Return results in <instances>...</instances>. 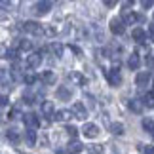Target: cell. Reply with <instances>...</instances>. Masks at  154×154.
Listing matches in <instances>:
<instances>
[{"label": "cell", "mask_w": 154, "mask_h": 154, "mask_svg": "<svg viewBox=\"0 0 154 154\" xmlns=\"http://www.w3.org/2000/svg\"><path fill=\"white\" fill-rule=\"evenodd\" d=\"M25 141L29 146H34L36 145V131H34V128H29L25 131Z\"/></svg>", "instance_id": "7c38bea8"}, {"label": "cell", "mask_w": 154, "mask_h": 154, "mask_svg": "<svg viewBox=\"0 0 154 154\" xmlns=\"http://www.w3.org/2000/svg\"><path fill=\"white\" fill-rule=\"evenodd\" d=\"M6 55H8V48L0 44V57H6Z\"/></svg>", "instance_id": "e575fe53"}, {"label": "cell", "mask_w": 154, "mask_h": 154, "mask_svg": "<svg viewBox=\"0 0 154 154\" xmlns=\"http://www.w3.org/2000/svg\"><path fill=\"white\" fill-rule=\"evenodd\" d=\"M152 4H154V2H152V0H141V6H143V8H145V10H149V8H150V6H152Z\"/></svg>", "instance_id": "836d02e7"}, {"label": "cell", "mask_w": 154, "mask_h": 154, "mask_svg": "<svg viewBox=\"0 0 154 154\" xmlns=\"http://www.w3.org/2000/svg\"><path fill=\"white\" fill-rule=\"evenodd\" d=\"M17 116H21V112H19V109H17V106H14V109L10 110V114H8V118H10V120H15Z\"/></svg>", "instance_id": "83f0119b"}, {"label": "cell", "mask_w": 154, "mask_h": 154, "mask_svg": "<svg viewBox=\"0 0 154 154\" xmlns=\"http://www.w3.org/2000/svg\"><path fill=\"white\" fill-rule=\"evenodd\" d=\"M82 149H84V145H82L80 141H76V139H74V141H70V143H69L67 152H69V154H80Z\"/></svg>", "instance_id": "8fae6325"}, {"label": "cell", "mask_w": 154, "mask_h": 154, "mask_svg": "<svg viewBox=\"0 0 154 154\" xmlns=\"http://www.w3.org/2000/svg\"><path fill=\"white\" fill-rule=\"evenodd\" d=\"M149 34H150V38L154 40V25H150V27H149Z\"/></svg>", "instance_id": "f35d334b"}, {"label": "cell", "mask_w": 154, "mask_h": 154, "mask_svg": "<svg viewBox=\"0 0 154 154\" xmlns=\"http://www.w3.org/2000/svg\"><path fill=\"white\" fill-rule=\"evenodd\" d=\"M122 21L126 23V25H131V23H135V21H143V17L133 14V11H124V19Z\"/></svg>", "instance_id": "30bf717a"}, {"label": "cell", "mask_w": 154, "mask_h": 154, "mask_svg": "<svg viewBox=\"0 0 154 154\" xmlns=\"http://www.w3.org/2000/svg\"><path fill=\"white\" fill-rule=\"evenodd\" d=\"M55 57H61L63 55V44H59V42H53V44H50V48H48Z\"/></svg>", "instance_id": "9a60e30c"}, {"label": "cell", "mask_w": 154, "mask_h": 154, "mask_svg": "<svg viewBox=\"0 0 154 154\" xmlns=\"http://www.w3.org/2000/svg\"><path fill=\"white\" fill-rule=\"evenodd\" d=\"M17 46H19L21 51H29V50L32 48V44L29 42V40H19V44H17Z\"/></svg>", "instance_id": "484cf974"}, {"label": "cell", "mask_w": 154, "mask_h": 154, "mask_svg": "<svg viewBox=\"0 0 154 154\" xmlns=\"http://www.w3.org/2000/svg\"><path fill=\"white\" fill-rule=\"evenodd\" d=\"M65 131H67V133L70 135V137L74 139V137H76V133H78V129H76L74 126H67V128H65Z\"/></svg>", "instance_id": "f546056e"}, {"label": "cell", "mask_w": 154, "mask_h": 154, "mask_svg": "<svg viewBox=\"0 0 154 154\" xmlns=\"http://www.w3.org/2000/svg\"><path fill=\"white\" fill-rule=\"evenodd\" d=\"M55 95H57L59 99H61V101H70V90H67V88H65V86L57 88Z\"/></svg>", "instance_id": "4fadbf2b"}, {"label": "cell", "mask_w": 154, "mask_h": 154, "mask_svg": "<svg viewBox=\"0 0 154 154\" xmlns=\"http://www.w3.org/2000/svg\"><path fill=\"white\" fill-rule=\"evenodd\" d=\"M6 82H10V76L4 69H0V84H6Z\"/></svg>", "instance_id": "f1b7e54d"}, {"label": "cell", "mask_w": 154, "mask_h": 154, "mask_svg": "<svg viewBox=\"0 0 154 154\" xmlns=\"http://www.w3.org/2000/svg\"><path fill=\"white\" fill-rule=\"evenodd\" d=\"M70 50H72V51H74V53H76V55H78V57L82 55V50L78 48V46H70Z\"/></svg>", "instance_id": "8d00e7d4"}, {"label": "cell", "mask_w": 154, "mask_h": 154, "mask_svg": "<svg viewBox=\"0 0 154 154\" xmlns=\"http://www.w3.org/2000/svg\"><path fill=\"white\" fill-rule=\"evenodd\" d=\"M139 53H131L129 55V59H128V65H129V69L131 70H135V69H139Z\"/></svg>", "instance_id": "2e32d148"}, {"label": "cell", "mask_w": 154, "mask_h": 154, "mask_svg": "<svg viewBox=\"0 0 154 154\" xmlns=\"http://www.w3.org/2000/svg\"><path fill=\"white\" fill-rule=\"evenodd\" d=\"M23 80H25V84L31 86V84H34V82H36V76H34V74H27V76H23Z\"/></svg>", "instance_id": "4dcf8cb0"}, {"label": "cell", "mask_w": 154, "mask_h": 154, "mask_svg": "<svg viewBox=\"0 0 154 154\" xmlns=\"http://www.w3.org/2000/svg\"><path fill=\"white\" fill-rule=\"evenodd\" d=\"M129 109H131L133 112H141V110H143V101H139V99H131V101H129Z\"/></svg>", "instance_id": "ffe728a7"}, {"label": "cell", "mask_w": 154, "mask_h": 154, "mask_svg": "<svg viewBox=\"0 0 154 154\" xmlns=\"http://www.w3.org/2000/svg\"><path fill=\"white\" fill-rule=\"evenodd\" d=\"M42 82L46 86H51V84H55V74L51 72V70H46V72L42 74Z\"/></svg>", "instance_id": "e0dca14e"}, {"label": "cell", "mask_w": 154, "mask_h": 154, "mask_svg": "<svg viewBox=\"0 0 154 154\" xmlns=\"http://www.w3.org/2000/svg\"><path fill=\"white\" fill-rule=\"evenodd\" d=\"M145 36H146V32L143 31V29H133V31H131V38L137 40V42H143Z\"/></svg>", "instance_id": "ac0fdd59"}, {"label": "cell", "mask_w": 154, "mask_h": 154, "mask_svg": "<svg viewBox=\"0 0 154 154\" xmlns=\"http://www.w3.org/2000/svg\"><path fill=\"white\" fill-rule=\"evenodd\" d=\"M146 63H149V67H154V55H150V57H149V61H146Z\"/></svg>", "instance_id": "ab89813d"}, {"label": "cell", "mask_w": 154, "mask_h": 154, "mask_svg": "<svg viewBox=\"0 0 154 154\" xmlns=\"http://www.w3.org/2000/svg\"><path fill=\"white\" fill-rule=\"evenodd\" d=\"M152 84H154V78H152Z\"/></svg>", "instance_id": "60d3db41"}, {"label": "cell", "mask_w": 154, "mask_h": 154, "mask_svg": "<svg viewBox=\"0 0 154 154\" xmlns=\"http://www.w3.org/2000/svg\"><path fill=\"white\" fill-rule=\"evenodd\" d=\"M23 122H25L27 128H38V126H40V120H38V116L34 114V112H29V114H25V116H23Z\"/></svg>", "instance_id": "52a82bcc"}, {"label": "cell", "mask_w": 154, "mask_h": 154, "mask_svg": "<svg viewBox=\"0 0 154 154\" xmlns=\"http://www.w3.org/2000/svg\"><path fill=\"white\" fill-rule=\"evenodd\" d=\"M82 133L86 135L88 139H95L99 135V128L95 124H84V128H82Z\"/></svg>", "instance_id": "5b68a950"}, {"label": "cell", "mask_w": 154, "mask_h": 154, "mask_svg": "<svg viewBox=\"0 0 154 154\" xmlns=\"http://www.w3.org/2000/svg\"><path fill=\"white\" fill-rule=\"evenodd\" d=\"M149 80H150V74L149 72H139L137 78H135V84H137V86H145Z\"/></svg>", "instance_id": "d6986e66"}, {"label": "cell", "mask_w": 154, "mask_h": 154, "mask_svg": "<svg viewBox=\"0 0 154 154\" xmlns=\"http://www.w3.org/2000/svg\"><path fill=\"white\" fill-rule=\"evenodd\" d=\"M50 10H51V2H50V0H40V2L34 6L36 15H46V14H50Z\"/></svg>", "instance_id": "8992f818"}, {"label": "cell", "mask_w": 154, "mask_h": 154, "mask_svg": "<svg viewBox=\"0 0 154 154\" xmlns=\"http://www.w3.org/2000/svg\"><path fill=\"white\" fill-rule=\"evenodd\" d=\"M23 31L29 34H42V25L36 21H25L23 23Z\"/></svg>", "instance_id": "3957f363"}, {"label": "cell", "mask_w": 154, "mask_h": 154, "mask_svg": "<svg viewBox=\"0 0 154 154\" xmlns=\"http://www.w3.org/2000/svg\"><path fill=\"white\" fill-rule=\"evenodd\" d=\"M6 137H8V141H11V143H17V141H19V131H17V129H10V131L6 133Z\"/></svg>", "instance_id": "603a6c76"}, {"label": "cell", "mask_w": 154, "mask_h": 154, "mask_svg": "<svg viewBox=\"0 0 154 154\" xmlns=\"http://www.w3.org/2000/svg\"><path fill=\"white\" fill-rule=\"evenodd\" d=\"M42 32H46L48 36H53V34H55V29H53V27H46V29H42Z\"/></svg>", "instance_id": "1f68e13d"}, {"label": "cell", "mask_w": 154, "mask_h": 154, "mask_svg": "<svg viewBox=\"0 0 154 154\" xmlns=\"http://www.w3.org/2000/svg\"><path fill=\"white\" fill-rule=\"evenodd\" d=\"M53 116H55V120H57V122H69L70 118H72V112L67 110V109H63V110L53 112Z\"/></svg>", "instance_id": "9c48e42d"}, {"label": "cell", "mask_w": 154, "mask_h": 154, "mask_svg": "<svg viewBox=\"0 0 154 154\" xmlns=\"http://www.w3.org/2000/svg\"><path fill=\"white\" fill-rule=\"evenodd\" d=\"M69 78H72L78 86H84V84H86V78H84V76H82L80 72H70V74H69Z\"/></svg>", "instance_id": "44dd1931"}, {"label": "cell", "mask_w": 154, "mask_h": 154, "mask_svg": "<svg viewBox=\"0 0 154 154\" xmlns=\"http://www.w3.org/2000/svg\"><path fill=\"white\" fill-rule=\"evenodd\" d=\"M106 80H109V84H110V86H114V88L122 84V76H120V72H118V67H116V69L106 70Z\"/></svg>", "instance_id": "277c9868"}, {"label": "cell", "mask_w": 154, "mask_h": 154, "mask_svg": "<svg viewBox=\"0 0 154 154\" xmlns=\"http://www.w3.org/2000/svg\"><path fill=\"white\" fill-rule=\"evenodd\" d=\"M143 105H146V106H154V91H149V93L145 95Z\"/></svg>", "instance_id": "d4e9b609"}, {"label": "cell", "mask_w": 154, "mask_h": 154, "mask_svg": "<svg viewBox=\"0 0 154 154\" xmlns=\"http://www.w3.org/2000/svg\"><path fill=\"white\" fill-rule=\"evenodd\" d=\"M70 112H72V116L78 118V120H86V118H88V110H86V106L82 105L80 101L72 103V106H70Z\"/></svg>", "instance_id": "6da1fadb"}, {"label": "cell", "mask_w": 154, "mask_h": 154, "mask_svg": "<svg viewBox=\"0 0 154 154\" xmlns=\"http://www.w3.org/2000/svg\"><path fill=\"white\" fill-rule=\"evenodd\" d=\"M145 154H154V146L146 145V146H145Z\"/></svg>", "instance_id": "74e56055"}, {"label": "cell", "mask_w": 154, "mask_h": 154, "mask_svg": "<svg viewBox=\"0 0 154 154\" xmlns=\"http://www.w3.org/2000/svg\"><path fill=\"white\" fill-rule=\"evenodd\" d=\"M143 128H145L149 133H152V131H154V122L149 120V118H145V120H143Z\"/></svg>", "instance_id": "4316f807"}, {"label": "cell", "mask_w": 154, "mask_h": 154, "mask_svg": "<svg viewBox=\"0 0 154 154\" xmlns=\"http://www.w3.org/2000/svg\"><path fill=\"white\" fill-rule=\"evenodd\" d=\"M40 63H42V55H40V51L38 53H31V55L27 57V67L29 69H36V67H40Z\"/></svg>", "instance_id": "ba28073f"}, {"label": "cell", "mask_w": 154, "mask_h": 154, "mask_svg": "<svg viewBox=\"0 0 154 154\" xmlns=\"http://www.w3.org/2000/svg\"><path fill=\"white\" fill-rule=\"evenodd\" d=\"M101 2L106 6V8H112V6H116V2H118V0H101Z\"/></svg>", "instance_id": "d6a6232c"}, {"label": "cell", "mask_w": 154, "mask_h": 154, "mask_svg": "<svg viewBox=\"0 0 154 154\" xmlns=\"http://www.w3.org/2000/svg\"><path fill=\"white\" fill-rule=\"evenodd\" d=\"M88 152H90V154H103L105 149L101 145H88Z\"/></svg>", "instance_id": "cb8c5ba5"}, {"label": "cell", "mask_w": 154, "mask_h": 154, "mask_svg": "<svg viewBox=\"0 0 154 154\" xmlns=\"http://www.w3.org/2000/svg\"><path fill=\"white\" fill-rule=\"evenodd\" d=\"M42 112H44V116H53V112H55L53 103L51 101H44L42 103Z\"/></svg>", "instance_id": "5bb4252c"}, {"label": "cell", "mask_w": 154, "mask_h": 154, "mask_svg": "<svg viewBox=\"0 0 154 154\" xmlns=\"http://www.w3.org/2000/svg\"><path fill=\"white\" fill-rule=\"evenodd\" d=\"M8 101H10V99L6 97V95H0V106H6V105H8Z\"/></svg>", "instance_id": "d590c367"}, {"label": "cell", "mask_w": 154, "mask_h": 154, "mask_svg": "<svg viewBox=\"0 0 154 154\" xmlns=\"http://www.w3.org/2000/svg\"><path fill=\"white\" fill-rule=\"evenodd\" d=\"M109 29L112 34H124V31H126V23H124L122 19H118V17H112L110 23H109Z\"/></svg>", "instance_id": "7a4b0ae2"}, {"label": "cell", "mask_w": 154, "mask_h": 154, "mask_svg": "<svg viewBox=\"0 0 154 154\" xmlns=\"http://www.w3.org/2000/svg\"><path fill=\"white\" fill-rule=\"evenodd\" d=\"M110 131L114 133V135H124V124H120V122H114L110 126Z\"/></svg>", "instance_id": "7402d4cb"}]
</instances>
